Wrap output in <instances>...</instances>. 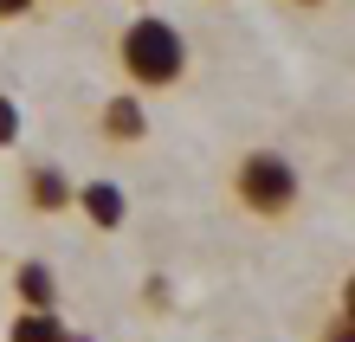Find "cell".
Here are the masks:
<instances>
[{
    "instance_id": "obj_4",
    "label": "cell",
    "mask_w": 355,
    "mask_h": 342,
    "mask_svg": "<svg viewBox=\"0 0 355 342\" xmlns=\"http://www.w3.org/2000/svg\"><path fill=\"white\" fill-rule=\"evenodd\" d=\"M13 291H19V310H58V277L46 259H26L13 271Z\"/></svg>"
},
{
    "instance_id": "obj_8",
    "label": "cell",
    "mask_w": 355,
    "mask_h": 342,
    "mask_svg": "<svg viewBox=\"0 0 355 342\" xmlns=\"http://www.w3.org/2000/svg\"><path fill=\"white\" fill-rule=\"evenodd\" d=\"M7 142H19V103L0 91V148H7Z\"/></svg>"
},
{
    "instance_id": "obj_5",
    "label": "cell",
    "mask_w": 355,
    "mask_h": 342,
    "mask_svg": "<svg viewBox=\"0 0 355 342\" xmlns=\"http://www.w3.org/2000/svg\"><path fill=\"white\" fill-rule=\"evenodd\" d=\"M103 136H110V142H142V136H149L142 103L136 97H110V103H103Z\"/></svg>"
},
{
    "instance_id": "obj_10",
    "label": "cell",
    "mask_w": 355,
    "mask_h": 342,
    "mask_svg": "<svg viewBox=\"0 0 355 342\" xmlns=\"http://www.w3.org/2000/svg\"><path fill=\"white\" fill-rule=\"evenodd\" d=\"M19 13H33V0H0V19H19Z\"/></svg>"
},
{
    "instance_id": "obj_2",
    "label": "cell",
    "mask_w": 355,
    "mask_h": 342,
    "mask_svg": "<svg viewBox=\"0 0 355 342\" xmlns=\"http://www.w3.org/2000/svg\"><path fill=\"white\" fill-rule=\"evenodd\" d=\"M297 194H304V181H297V168H291L278 148H252V155L233 168V200L245 213H259V220H291V213H297Z\"/></svg>"
},
{
    "instance_id": "obj_1",
    "label": "cell",
    "mask_w": 355,
    "mask_h": 342,
    "mask_svg": "<svg viewBox=\"0 0 355 342\" xmlns=\"http://www.w3.org/2000/svg\"><path fill=\"white\" fill-rule=\"evenodd\" d=\"M116 65H123V78H130L136 91H175V84L187 78V39H181L175 19L142 13L116 39Z\"/></svg>"
},
{
    "instance_id": "obj_3",
    "label": "cell",
    "mask_w": 355,
    "mask_h": 342,
    "mask_svg": "<svg viewBox=\"0 0 355 342\" xmlns=\"http://www.w3.org/2000/svg\"><path fill=\"white\" fill-rule=\"evenodd\" d=\"M78 207H85V220L103 226V232H116L123 220H130V200H123V187L116 181H85V187H71Z\"/></svg>"
},
{
    "instance_id": "obj_9",
    "label": "cell",
    "mask_w": 355,
    "mask_h": 342,
    "mask_svg": "<svg viewBox=\"0 0 355 342\" xmlns=\"http://www.w3.org/2000/svg\"><path fill=\"white\" fill-rule=\"evenodd\" d=\"M349 336H355V330H349V304H343V310H336V323L323 330V342H349Z\"/></svg>"
},
{
    "instance_id": "obj_12",
    "label": "cell",
    "mask_w": 355,
    "mask_h": 342,
    "mask_svg": "<svg viewBox=\"0 0 355 342\" xmlns=\"http://www.w3.org/2000/svg\"><path fill=\"white\" fill-rule=\"evenodd\" d=\"M297 7H329V0H297Z\"/></svg>"
},
{
    "instance_id": "obj_11",
    "label": "cell",
    "mask_w": 355,
    "mask_h": 342,
    "mask_svg": "<svg viewBox=\"0 0 355 342\" xmlns=\"http://www.w3.org/2000/svg\"><path fill=\"white\" fill-rule=\"evenodd\" d=\"M52 342H91V336H85V330H58Z\"/></svg>"
},
{
    "instance_id": "obj_7",
    "label": "cell",
    "mask_w": 355,
    "mask_h": 342,
    "mask_svg": "<svg viewBox=\"0 0 355 342\" xmlns=\"http://www.w3.org/2000/svg\"><path fill=\"white\" fill-rule=\"evenodd\" d=\"M52 336H58V316L52 310H19L13 330H7V342H52Z\"/></svg>"
},
{
    "instance_id": "obj_6",
    "label": "cell",
    "mask_w": 355,
    "mask_h": 342,
    "mask_svg": "<svg viewBox=\"0 0 355 342\" xmlns=\"http://www.w3.org/2000/svg\"><path fill=\"white\" fill-rule=\"evenodd\" d=\"M26 194H33L39 213H65L71 207V181L58 175V168H33V175H26Z\"/></svg>"
}]
</instances>
